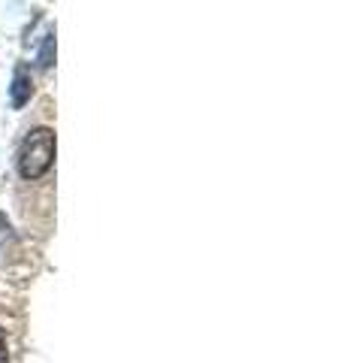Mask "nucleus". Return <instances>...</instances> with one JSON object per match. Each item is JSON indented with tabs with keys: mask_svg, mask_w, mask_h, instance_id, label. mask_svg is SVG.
Here are the masks:
<instances>
[{
	"mask_svg": "<svg viewBox=\"0 0 344 363\" xmlns=\"http://www.w3.org/2000/svg\"><path fill=\"white\" fill-rule=\"evenodd\" d=\"M55 164V130L37 128L25 136L18 149V173L21 179H40Z\"/></svg>",
	"mask_w": 344,
	"mask_h": 363,
	"instance_id": "nucleus-1",
	"label": "nucleus"
},
{
	"mask_svg": "<svg viewBox=\"0 0 344 363\" xmlns=\"http://www.w3.org/2000/svg\"><path fill=\"white\" fill-rule=\"evenodd\" d=\"M33 94V82H30V73L28 70H16V79H13V88H9V97H13V106H25Z\"/></svg>",
	"mask_w": 344,
	"mask_h": 363,
	"instance_id": "nucleus-2",
	"label": "nucleus"
},
{
	"mask_svg": "<svg viewBox=\"0 0 344 363\" xmlns=\"http://www.w3.org/2000/svg\"><path fill=\"white\" fill-rule=\"evenodd\" d=\"M52 52H55V37H45L42 52H40V64L42 67H52Z\"/></svg>",
	"mask_w": 344,
	"mask_h": 363,
	"instance_id": "nucleus-3",
	"label": "nucleus"
},
{
	"mask_svg": "<svg viewBox=\"0 0 344 363\" xmlns=\"http://www.w3.org/2000/svg\"><path fill=\"white\" fill-rule=\"evenodd\" d=\"M9 360V351H6V336H4V327H0V363Z\"/></svg>",
	"mask_w": 344,
	"mask_h": 363,
	"instance_id": "nucleus-4",
	"label": "nucleus"
},
{
	"mask_svg": "<svg viewBox=\"0 0 344 363\" xmlns=\"http://www.w3.org/2000/svg\"><path fill=\"white\" fill-rule=\"evenodd\" d=\"M4 230H6V215L0 212V233H4Z\"/></svg>",
	"mask_w": 344,
	"mask_h": 363,
	"instance_id": "nucleus-5",
	"label": "nucleus"
}]
</instances>
